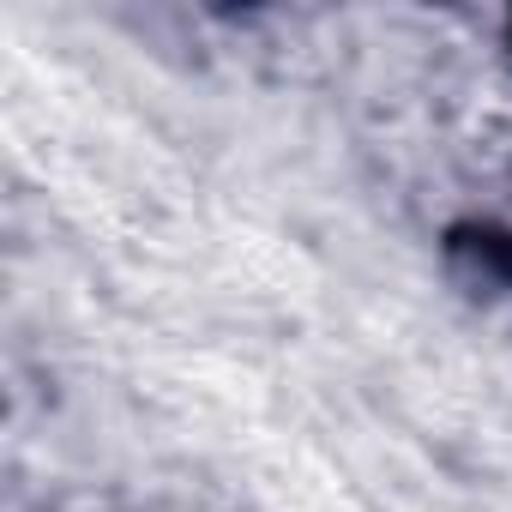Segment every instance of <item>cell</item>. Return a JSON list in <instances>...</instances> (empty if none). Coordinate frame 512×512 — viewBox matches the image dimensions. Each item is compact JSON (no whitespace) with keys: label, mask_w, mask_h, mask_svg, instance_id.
<instances>
[{"label":"cell","mask_w":512,"mask_h":512,"mask_svg":"<svg viewBox=\"0 0 512 512\" xmlns=\"http://www.w3.org/2000/svg\"><path fill=\"white\" fill-rule=\"evenodd\" d=\"M446 266L488 296H512V223L494 217H464L446 229Z\"/></svg>","instance_id":"6da1fadb"},{"label":"cell","mask_w":512,"mask_h":512,"mask_svg":"<svg viewBox=\"0 0 512 512\" xmlns=\"http://www.w3.org/2000/svg\"><path fill=\"white\" fill-rule=\"evenodd\" d=\"M506 61H512V19H506Z\"/></svg>","instance_id":"7a4b0ae2"}]
</instances>
